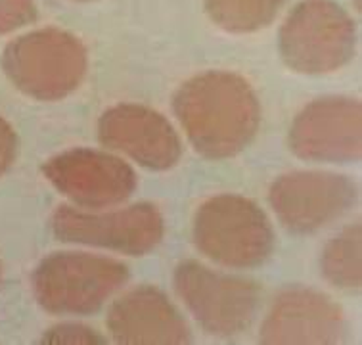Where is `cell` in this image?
<instances>
[{
  "label": "cell",
  "mask_w": 362,
  "mask_h": 345,
  "mask_svg": "<svg viewBox=\"0 0 362 345\" xmlns=\"http://www.w3.org/2000/svg\"><path fill=\"white\" fill-rule=\"evenodd\" d=\"M361 223L349 225L326 244L320 259L324 279L347 293H358L362 286Z\"/></svg>",
  "instance_id": "cell-14"
},
{
  "label": "cell",
  "mask_w": 362,
  "mask_h": 345,
  "mask_svg": "<svg viewBox=\"0 0 362 345\" xmlns=\"http://www.w3.org/2000/svg\"><path fill=\"white\" fill-rule=\"evenodd\" d=\"M358 199V186L329 171H291L269 190L270 207L293 234H313L341 219Z\"/></svg>",
  "instance_id": "cell-8"
},
{
  "label": "cell",
  "mask_w": 362,
  "mask_h": 345,
  "mask_svg": "<svg viewBox=\"0 0 362 345\" xmlns=\"http://www.w3.org/2000/svg\"><path fill=\"white\" fill-rule=\"evenodd\" d=\"M192 238L202 255L242 271L264 265L276 246L267 213L238 194H218L204 201L194 215Z\"/></svg>",
  "instance_id": "cell-2"
},
{
  "label": "cell",
  "mask_w": 362,
  "mask_h": 345,
  "mask_svg": "<svg viewBox=\"0 0 362 345\" xmlns=\"http://www.w3.org/2000/svg\"><path fill=\"white\" fill-rule=\"evenodd\" d=\"M284 0H205L211 20L232 33L263 29L276 18Z\"/></svg>",
  "instance_id": "cell-15"
},
{
  "label": "cell",
  "mask_w": 362,
  "mask_h": 345,
  "mask_svg": "<svg viewBox=\"0 0 362 345\" xmlns=\"http://www.w3.org/2000/svg\"><path fill=\"white\" fill-rule=\"evenodd\" d=\"M18 158V134L6 119L0 117V177L13 165Z\"/></svg>",
  "instance_id": "cell-18"
},
{
  "label": "cell",
  "mask_w": 362,
  "mask_h": 345,
  "mask_svg": "<svg viewBox=\"0 0 362 345\" xmlns=\"http://www.w3.org/2000/svg\"><path fill=\"white\" fill-rule=\"evenodd\" d=\"M50 185L83 209H107L131 198L139 179L123 158L104 150L75 148L42 165Z\"/></svg>",
  "instance_id": "cell-9"
},
{
  "label": "cell",
  "mask_w": 362,
  "mask_h": 345,
  "mask_svg": "<svg viewBox=\"0 0 362 345\" xmlns=\"http://www.w3.org/2000/svg\"><path fill=\"white\" fill-rule=\"evenodd\" d=\"M98 140L152 171H167L182 158V140L163 113L142 104H117L98 119Z\"/></svg>",
  "instance_id": "cell-11"
},
{
  "label": "cell",
  "mask_w": 362,
  "mask_h": 345,
  "mask_svg": "<svg viewBox=\"0 0 362 345\" xmlns=\"http://www.w3.org/2000/svg\"><path fill=\"white\" fill-rule=\"evenodd\" d=\"M50 228L66 244L102 247L131 257L148 255L165 236L163 215L150 201L113 211L62 204L52 213Z\"/></svg>",
  "instance_id": "cell-7"
},
{
  "label": "cell",
  "mask_w": 362,
  "mask_h": 345,
  "mask_svg": "<svg viewBox=\"0 0 362 345\" xmlns=\"http://www.w3.org/2000/svg\"><path fill=\"white\" fill-rule=\"evenodd\" d=\"M0 279H2V265H0Z\"/></svg>",
  "instance_id": "cell-19"
},
{
  "label": "cell",
  "mask_w": 362,
  "mask_h": 345,
  "mask_svg": "<svg viewBox=\"0 0 362 345\" xmlns=\"http://www.w3.org/2000/svg\"><path fill=\"white\" fill-rule=\"evenodd\" d=\"M173 112L194 150L207 160L244 152L263 117L253 86L230 71H207L186 81L173 96Z\"/></svg>",
  "instance_id": "cell-1"
},
{
  "label": "cell",
  "mask_w": 362,
  "mask_h": 345,
  "mask_svg": "<svg viewBox=\"0 0 362 345\" xmlns=\"http://www.w3.org/2000/svg\"><path fill=\"white\" fill-rule=\"evenodd\" d=\"M345 336L341 307L326 293L293 286L278 293L263 320L261 344H337Z\"/></svg>",
  "instance_id": "cell-12"
},
{
  "label": "cell",
  "mask_w": 362,
  "mask_h": 345,
  "mask_svg": "<svg viewBox=\"0 0 362 345\" xmlns=\"http://www.w3.org/2000/svg\"><path fill=\"white\" fill-rule=\"evenodd\" d=\"M42 344H105V338L98 330L81 322H62L45 334Z\"/></svg>",
  "instance_id": "cell-16"
},
{
  "label": "cell",
  "mask_w": 362,
  "mask_h": 345,
  "mask_svg": "<svg viewBox=\"0 0 362 345\" xmlns=\"http://www.w3.org/2000/svg\"><path fill=\"white\" fill-rule=\"evenodd\" d=\"M131 276L129 267L113 257L88 252L48 255L33 272L39 305L58 317H86L100 311Z\"/></svg>",
  "instance_id": "cell-3"
},
{
  "label": "cell",
  "mask_w": 362,
  "mask_h": 345,
  "mask_svg": "<svg viewBox=\"0 0 362 345\" xmlns=\"http://www.w3.org/2000/svg\"><path fill=\"white\" fill-rule=\"evenodd\" d=\"M33 0H0V33H10L35 20Z\"/></svg>",
  "instance_id": "cell-17"
},
{
  "label": "cell",
  "mask_w": 362,
  "mask_h": 345,
  "mask_svg": "<svg viewBox=\"0 0 362 345\" xmlns=\"http://www.w3.org/2000/svg\"><path fill=\"white\" fill-rule=\"evenodd\" d=\"M2 69L29 98L58 102L81 86L88 56L77 37L59 29H42L10 42L2 54Z\"/></svg>",
  "instance_id": "cell-4"
},
{
  "label": "cell",
  "mask_w": 362,
  "mask_h": 345,
  "mask_svg": "<svg viewBox=\"0 0 362 345\" xmlns=\"http://www.w3.org/2000/svg\"><path fill=\"white\" fill-rule=\"evenodd\" d=\"M107 330L117 344H188L185 315L156 286H136L119 296L107 311Z\"/></svg>",
  "instance_id": "cell-13"
},
{
  "label": "cell",
  "mask_w": 362,
  "mask_h": 345,
  "mask_svg": "<svg viewBox=\"0 0 362 345\" xmlns=\"http://www.w3.org/2000/svg\"><path fill=\"white\" fill-rule=\"evenodd\" d=\"M355 23L332 0H305L280 31L286 66L303 75H326L355 56Z\"/></svg>",
  "instance_id": "cell-6"
},
{
  "label": "cell",
  "mask_w": 362,
  "mask_h": 345,
  "mask_svg": "<svg viewBox=\"0 0 362 345\" xmlns=\"http://www.w3.org/2000/svg\"><path fill=\"white\" fill-rule=\"evenodd\" d=\"M288 144L293 156L315 163H353L362 153V106L349 96H326L297 113Z\"/></svg>",
  "instance_id": "cell-10"
},
{
  "label": "cell",
  "mask_w": 362,
  "mask_h": 345,
  "mask_svg": "<svg viewBox=\"0 0 362 345\" xmlns=\"http://www.w3.org/2000/svg\"><path fill=\"white\" fill-rule=\"evenodd\" d=\"M173 286L205 332L223 338L244 334L257 317L263 298V288L253 279L215 271L196 259L178 263Z\"/></svg>",
  "instance_id": "cell-5"
}]
</instances>
